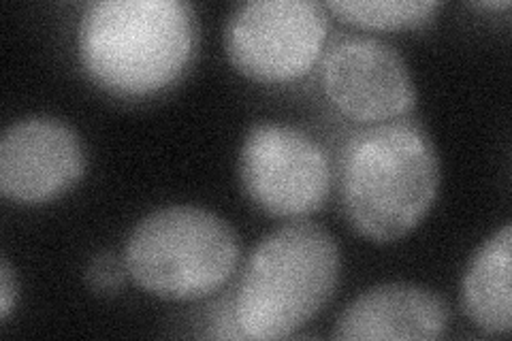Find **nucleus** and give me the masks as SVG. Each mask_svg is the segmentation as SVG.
<instances>
[{"label": "nucleus", "mask_w": 512, "mask_h": 341, "mask_svg": "<svg viewBox=\"0 0 512 341\" xmlns=\"http://www.w3.org/2000/svg\"><path fill=\"white\" fill-rule=\"evenodd\" d=\"M199 24L182 0H96L77 26V56L103 90L143 99L171 88L197 54Z\"/></svg>", "instance_id": "nucleus-1"}, {"label": "nucleus", "mask_w": 512, "mask_h": 341, "mask_svg": "<svg viewBox=\"0 0 512 341\" xmlns=\"http://www.w3.org/2000/svg\"><path fill=\"white\" fill-rule=\"evenodd\" d=\"M440 188V160L425 126L384 122L346 143L340 192L346 218L363 237L389 243L429 214Z\"/></svg>", "instance_id": "nucleus-2"}, {"label": "nucleus", "mask_w": 512, "mask_h": 341, "mask_svg": "<svg viewBox=\"0 0 512 341\" xmlns=\"http://www.w3.org/2000/svg\"><path fill=\"white\" fill-rule=\"evenodd\" d=\"M340 248L314 222L297 220L269 233L250 254L233 318L242 337L284 339L323 310L340 280Z\"/></svg>", "instance_id": "nucleus-3"}, {"label": "nucleus", "mask_w": 512, "mask_h": 341, "mask_svg": "<svg viewBox=\"0 0 512 341\" xmlns=\"http://www.w3.org/2000/svg\"><path fill=\"white\" fill-rule=\"evenodd\" d=\"M239 241L227 220L192 205L156 209L135 224L124 248L131 280L167 301H197L227 284Z\"/></svg>", "instance_id": "nucleus-4"}, {"label": "nucleus", "mask_w": 512, "mask_h": 341, "mask_svg": "<svg viewBox=\"0 0 512 341\" xmlns=\"http://www.w3.org/2000/svg\"><path fill=\"white\" fill-rule=\"evenodd\" d=\"M325 5L314 0H250L224 30L233 67L261 84H288L308 75L327 41Z\"/></svg>", "instance_id": "nucleus-5"}, {"label": "nucleus", "mask_w": 512, "mask_h": 341, "mask_svg": "<svg viewBox=\"0 0 512 341\" xmlns=\"http://www.w3.org/2000/svg\"><path fill=\"white\" fill-rule=\"evenodd\" d=\"M239 177L252 203L274 218H303L331 192V165L323 145L295 126L254 124L239 152Z\"/></svg>", "instance_id": "nucleus-6"}, {"label": "nucleus", "mask_w": 512, "mask_h": 341, "mask_svg": "<svg viewBox=\"0 0 512 341\" xmlns=\"http://www.w3.org/2000/svg\"><path fill=\"white\" fill-rule=\"evenodd\" d=\"M323 88L344 116L384 122L416 105V86L404 56L376 37H348L323 60Z\"/></svg>", "instance_id": "nucleus-7"}, {"label": "nucleus", "mask_w": 512, "mask_h": 341, "mask_svg": "<svg viewBox=\"0 0 512 341\" xmlns=\"http://www.w3.org/2000/svg\"><path fill=\"white\" fill-rule=\"evenodd\" d=\"M86 173V152L75 128L52 116L13 122L0 139V192L22 205L50 203Z\"/></svg>", "instance_id": "nucleus-8"}, {"label": "nucleus", "mask_w": 512, "mask_h": 341, "mask_svg": "<svg viewBox=\"0 0 512 341\" xmlns=\"http://www.w3.org/2000/svg\"><path fill=\"white\" fill-rule=\"evenodd\" d=\"M451 312L434 290L416 284L374 286L335 320V339H438Z\"/></svg>", "instance_id": "nucleus-9"}, {"label": "nucleus", "mask_w": 512, "mask_h": 341, "mask_svg": "<svg viewBox=\"0 0 512 341\" xmlns=\"http://www.w3.org/2000/svg\"><path fill=\"white\" fill-rule=\"evenodd\" d=\"M512 229L504 224L480 246L463 273L461 299L478 329L504 335L512 327Z\"/></svg>", "instance_id": "nucleus-10"}, {"label": "nucleus", "mask_w": 512, "mask_h": 341, "mask_svg": "<svg viewBox=\"0 0 512 341\" xmlns=\"http://www.w3.org/2000/svg\"><path fill=\"white\" fill-rule=\"evenodd\" d=\"M327 9L363 28L399 30L434 22L440 5L436 0H331Z\"/></svg>", "instance_id": "nucleus-11"}, {"label": "nucleus", "mask_w": 512, "mask_h": 341, "mask_svg": "<svg viewBox=\"0 0 512 341\" xmlns=\"http://www.w3.org/2000/svg\"><path fill=\"white\" fill-rule=\"evenodd\" d=\"M124 258H118L114 252H99L90 258L86 265V284L92 292L103 297L118 295L126 280Z\"/></svg>", "instance_id": "nucleus-12"}, {"label": "nucleus", "mask_w": 512, "mask_h": 341, "mask_svg": "<svg viewBox=\"0 0 512 341\" xmlns=\"http://www.w3.org/2000/svg\"><path fill=\"white\" fill-rule=\"evenodd\" d=\"M18 301V278L7 258L0 261V320L7 322Z\"/></svg>", "instance_id": "nucleus-13"}]
</instances>
